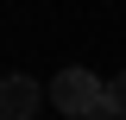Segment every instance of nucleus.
<instances>
[{"instance_id": "nucleus-1", "label": "nucleus", "mask_w": 126, "mask_h": 120, "mask_svg": "<svg viewBox=\"0 0 126 120\" xmlns=\"http://www.w3.org/2000/svg\"><path fill=\"white\" fill-rule=\"evenodd\" d=\"M50 107L69 120H88V114H107V82L94 70H57L50 82Z\"/></svg>"}, {"instance_id": "nucleus-2", "label": "nucleus", "mask_w": 126, "mask_h": 120, "mask_svg": "<svg viewBox=\"0 0 126 120\" xmlns=\"http://www.w3.org/2000/svg\"><path fill=\"white\" fill-rule=\"evenodd\" d=\"M50 89H38L32 76H0V120H38Z\"/></svg>"}, {"instance_id": "nucleus-3", "label": "nucleus", "mask_w": 126, "mask_h": 120, "mask_svg": "<svg viewBox=\"0 0 126 120\" xmlns=\"http://www.w3.org/2000/svg\"><path fill=\"white\" fill-rule=\"evenodd\" d=\"M107 114L126 120V76H113V82H107Z\"/></svg>"}, {"instance_id": "nucleus-4", "label": "nucleus", "mask_w": 126, "mask_h": 120, "mask_svg": "<svg viewBox=\"0 0 126 120\" xmlns=\"http://www.w3.org/2000/svg\"><path fill=\"white\" fill-rule=\"evenodd\" d=\"M88 120H113V114H88Z\"/></svg>"}]
</instances>
